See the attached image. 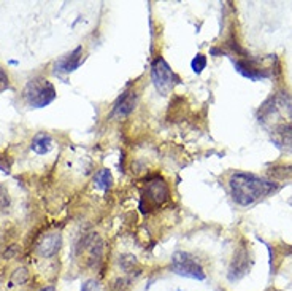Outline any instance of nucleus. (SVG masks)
Here are the masks:
<instances>
[{
    "mask_svg": "<svg viewBox=\"0 0 292 291\" xmlns=\"http://www.w3.org/2000/svg\"><path fill=\"white\" fill-rule=\"evenodd\" d=\"M278 190V183L251 172H233L229 177L230 196L240 207H251Z\"/></svg>",
    "mask_w": 292,
    "mask_h": 291,
    "instance_id": "1",
    "label": "nucleus"
},
{
    "mask_svg": "<svg viewBox=\"0 0 292 291\" xmlns=\"http://www.w3.org/2000/svg\"><path fill=\"white\" fill-rule=\"evenodd\" d=\"M56 88L43 77L30 78L23 89V99L30 108H45L56 100Z\"/></svg>",
    "mask_w": 292,
    "mask_h": 291,
    "instance_id": "2",
    "label": "nucleus"
},
{
    "mask_svg": "<svg viewBox=\"0 0 292 291\" xmlns=\"http://www.w3.org/2000/svg\"><path fill=\"white\" fill-rule=\"evenodd\" d=\"M151 81L161 96H167L181 83L180 77L175 74L164 56H156L151 64Z\"/></svg>",
    "mask_w": 292,
    "mask_h": 291,
    "instance_id": "3",
    "label": "nucleus"
},
{
    "mask_svg": "<svg viewBox=\"0 0 292 291\" xmlns=\"http://www.w3.org/2000/svg\"><path fill=\"white\" fill-rule=\"evenodd\" d=\"M170 269L175 274L186 279H192V280H205V270L200 264V261L196 258L194 254L187 253V251H175L171 256V264Z\"/></svg>",
    "mask_w": 292,
    "mask_h": 291,
    "instance_id": "4",
    "label": "nucleus"
},
{
    "mask_svg": "<svg viewBox=\"0 0 292 291\" xmlns=\"http://www.w3.org/2000/svg\"><path fill=\"white\" fill-rule=\"evenodd\" d=\"M170 199V186L162 177H154L146 181L142 194V202L146 201V205L151 209H158Z\"/></svg>",
    "mask_w": 292,
    "mask_h": 291,
    "instance_id": "5",
    "label": "nucleus"
},
{
    "mask_svg": "<svg viewBox=\"0 0 292 291\" xmlns=\"http://www.w3.org/2000/svg\"><path fill=\"white\" fill-rule=\"evenodd\" d=\"M139 99H140L139 91H137L135 88L127 86L121 94L118 96V99L114 100V104L111 107V112H110V118L123 119V118L129 116L137 108Z\"/></svg>",
    "mask_w": 292,
    "mask_h": 291,
    "instance_id": "6",
    "label": "nucleus"
},
{
    "mask_svg": "<svg viewBox=\"0 0 292 291\" xmlns=\"http://www.w3.org/2000/svg\"><path fill=\"white\" fill-rule=\"evenodd\" d=\"M252 266V260H251V253L248 247H240L235 254H233V260L229 266V274L227 277L230 282H238L240 279H243L246 274L249 272Z\"/></svg>",
    "mask_w": 292,
    "mask_h": 291,
    "instance_id": "7",
    "label": "nucleus"
},
{
    "mask_svg": "<svg viewBox=\"0 0 292 291\" xmlns=\"http://www.w3.org/2000/svg\"><path fill=\"white\" fill-rule=\"evenodd\" d=\"M233 67L240 75H243L245 78L251 81L270 78V72L257 65V59H251L249 56L248 59H233Z\"/></svg>",
    "mask_w": 292,
    "mask_h": 291,
    "instance_id": "8",
    "label": "nucleus"
},
{
    "mask_svg": "<svg viewBox=\"0 0 292 291\" xmlns=\"http://www.w3.org/2000/svg\"><path fill=\"white\" fill-rule=\"evenodd\" d=\"M84 61L83 58V46H76L70 53L64 54L54 62V75H67L73 74L76 68H80L81 62Z\"/></svg>",
    "mask_w": 292,
    "mask_h": 291,
    "instance_id": "9",
    "label": "nucleus"
},
{
    "mask_svg": "<svg viewBox=\"0 0 292 291\" xmlns=\"http://www.w3.org/2000/svg\"><path fill=\"white\" fill-rule=\"evenodd\" d=\"M62 247V235L59 232H49L43 235L35 245V253L40 258H54L61 251Z\"/></svg>",
    "mask_w": 292,
    "mask_h": 291,
    "instance_id": "10",
    "label": "nucleus"
},
{
    "mask_svg": "<svg viewBox=\"0 0 292 291\" xmlns=\"http://www.w3.org/2000/svg\"><path fill=\"white\" fill-rule=\"evenodd\" d=\"M271 140L280 150L292 153V124L281 123L275 126L271 131Z\"/></svg>",
    "mask_w": 292,
    "mask_h": 291,
    "instance_id": "11",
    "label": "nucleus"
},
{
    "mask_svg": "<svg viewBox=\"0 0 292 291\" xmlns=\"http://www.w3.org/2000/svg\"><path fill=\"white\" fill-rule=\"evenodd\" d=\"M30 150L37 155H48L53 150V137L48 132H37L30 142Z\"/></svg>",
    "mask_w": 292,
    "mask_h": 291,
    "instance_id": "12",
    "label": "nucleus"
},
{
    "mask_svg": "<svg viewBox=\"0 0 292 291\" xmlns=\"http://www.w3.org/2000/svg\"><path fill=\"white\" fill-rule=\"evenodd\" d=\"M94 185L97 190L100 191H104L107 193L108 190H111V186H113V175L108 169H100L99 172L95 174L94 177Z\"/></svg>",
    "mask_w": 292,
    "mask_h": 291,
    "instance_id": "13",
    "label": "nucleus"
},
{
    "mask_svg": "<svg viewBox=\"0 0 292 291\" xmlns=\"http://www.w3.org/2000/svg\"><path fill=\"white\" fill-rule=\"evenodd\" d=\"M118 264H119V267L123 269V272H126V274H133V270L139 267V261H137V258L133 254H129V253L119 256Z\"/></svg>",
    "mask_w": 292,
    "mask_h": 291,
    "instance_id": "14",
    "label": "nucleus"
},
{
    "mask_svg": "<svg viewBox=\"0 0 292 291\" xmlns=\"http://www.w3.org/2000/svg\"><path fill=\"white\" fill-rule=\"evenodd\" d=\"M29 282V270L26 267L16 269L10 277V286H23Z\"/></svg>",
    "mask_w": 292,
    "mask_h": 291,
    "instance_id": "15",
    "label": "nucleus"
},
{
    "mask_svg": "<svg viewBox=\"0 0 292 291\" xmlns=\"http://www.w3.org/2000/svg\"><path fill=\"white\" fill-rule=\"evenodd\" d=\"M207 56L205 54H202V53H199V54H196L194 56V59L191 61V68H192V72L194 74H197V75H200L205 68H207Z\"/></svg>",
    "mask_w": 292,
    "mask_h": 291,
    "instance_id": "16",
    "label": "nucleus"
},
{
    "mask_svg": "<svg viewBox=\"0 0 292 291\" xmlns=\"http://www.w3.org/2000/svg\"><path fill=\"white\" fill-rule=\"evenodd\" d=\"M130 277H118L111 283V291H129L130 289Z\"/></svg>",
    "mask_w": 292,
    "mask_h": 291,
    "instance_id": "17",
    "label": "nucleus"
},
{
    "mask_svg": "<svg viewBox=\"0 0 292 291\" xmlns=\"http://www.w3.org/2000/svg\"><path fill=\"white\" fill-rule=\"evenodd\" d=\"M81 291H100V283L95 279H88L81 285Z\"/></svg>",
    "mask_w": 292,
    "mask_h": 291,
    "instance_id": "18",
    "label": "nucleus"
},
{
    "mask_svg": "<svg viewBox=\"0 0 292 291\" xmlns=\"http://www.w3.org/2000/svg\"><path fill=\"white\" fill-rule=\"evenodd\" d=\"M10 88V78L8 74L4 70V67H0V93Z\"/></svg>",
    "mask_w": 292,
    "mask_h": 291,
    "instance_id": "19",
    "label": "nucleus"
},
{
    "mask_svg": "<svg viewBox=\"0 0 292 291\" xmlns=\"http://www.w3.org/2000/svg\"><path fill=\"white\" fill-rule=\"evenodd\" d=\"M40 291H57V289H56V288H54L53 285H49V286H43V288H42Z\"/></svg>",
    "mask_w": 292,
    "mask_h": 291,
    "instance_id": "20",
    "label": "nucleus"
},
{
    "mask_svg": "<svg viewBox=\"0 0 292 291\" xmlns=\"http://www.w3.org/2000/svg\"><path fill=\"white\" fill-rule=\"evenodd\" d=\"M271 291H278V289H271Z\"/></svg>",
    "mask_w": 292,
    "mask_h": 291,
    "instance_id": "21",
    "label": "nucleus"
}]
</instances>
